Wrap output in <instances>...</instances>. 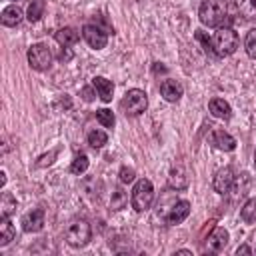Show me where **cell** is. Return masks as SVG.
I'll list each match as a JSON object with an SVG mask.
<instances>
[{
	"label": "cell",
	"instance_id": "obj_17",
	"mask_svg": "<svg viewBox=\"0 0 256 256\" xmlns=\"http://www.w3.org/2000/svg\"><path fill=\"white\" fill-rule=\"evenodd\" d=\"M56 42L60 44V46H72V44H76L78 42V38H80V32L76 30V28H70V26H64V28H60L58 32H56Z\"/></svg>",
	"mask_w": 256,
	"mask_h": 256
},
{
	"label": "cell",
	"instance_id": "obj_32",
	"mask_svg": "<svg viewBox=\"0 0 256 256\" xmlns=\"http://www.w3.org/2000/svg\"><path fill=\"white\" fill-rule=\"evenodd\" d=\"M82 98H84L86 102H90V100L94 98V94H92V90H90V88H82Z\"/></svg>",
	"mask_w": 256,
	"mask_h": 256
},
{
	"label": "cell",
	"instance_id": "obj_2",
	"mask_svg": "<svg viewBox=\"0 0 256 256\" xmlns=\"http://www.w3.org/2000/svg\"><path fill=\"white\" fill-rule=\"evenodd\" d=\"M236 48H238V34L228 26H220L212 38V52L216 56H230Z\"/></svg>",
	"mask_w": 256,
	"mask_h": 256
},
{
	"label": "cell",
	"instance_id": "obj_5",
	"mask_svg": "<svg viewBox=\"0 0 256 256\" xmlns=\"http://www.w3.org/2000/svg\"><path fill=\"white\" fill-rule=\"evenodd\" d=\"M120 108L124 110L126 116H140L146 108H148V96L144 90L140 88H132L124 94L122 102H120Z\"/></svg>",
	"mask_w": 256,
	"mask_h": 256
},
{
	"label": "cell",
	"instance_id": "obj_12",
	"mask_svg": "<svg viewBox=\"0 0 256 256\" xmlns=\"http://www.w3.org/2000/svg\"><path fill=\"white\" fill-rule=\"evenodd\" d=\"M182 92H184V88H182V84L178 80H170L168 78V80H164L160 84V94L164 96L166 102H178L182 98Z\"/></svg>",
	"mask_w": 256,
	"mask_h": 256
},
{
	"label": "cell",
	"instance_id": "obj_29",
	"mask_svg": "<svg viewBox=\"0 0 256 256\" xmlns=\"http://www.w3.org/2000/svg\"><path fill=\"white\" fill-rule=\"evenodd\" d=\"M134 176H136V172H134L132 168H128V166H122V168H120V182L128 184V182L134 180Z\"/></svg>",
	"mask_w": 256,
	"mask_h": 256
},
{
	"label": "cell",
	"instance_id": "obj_3",
	"mask_svg": "<svg viewBox=\"0 0 256 256\" xmlns=\"http://www.w3.org/2000/svg\"><path fill=\"white\" fill-rule=\"evenodd\" d=\"M64 236H66V242H68L72 248H82V246H86V244L90 242V238H92V228H90L88 220L76 218V220H72V222L68 224Z\"/></svg>",
	"mask_w": 256,
	"mask_h": 256
},
{
	"label": "cell",
	"instance_id": "obj_7",
	"mask_svg": "<svg viewBox=\"0 0 256 256\" xmlns=\"http://www.w3.org/2000/svg\"><path fill=\"white\" fill-rule=\"evenodd\" d=\"M82 36L88 42V46L94 50H102L108 44V32L102 30L98 24H86L82 28Z\"/></svg>",
	"mask_w": 256,
	"mask_h": 256
},
{
	"label": "cell",
	"instance_id": "obj_31",
	"mask_svg": "<svg viewBox=\"0 0 256 256\" xmlns=\"http://www.w3.org/2000/svg\"><path fill=\"white\" fill-rule=\"evenodd\" d=\"M56 156V152H50L48 156H42L40 158V162H38V166H46V164H52V158Z\"/></svg>",
	"mask_w": 256,
	"mask_h": 256
},
{
	"label": "cell",
	"instance_id": "obj_24",
	"mask_svg": "<svg viewBox=\"0 0 256 256\" xmlns=\"http://www.w3.org/2000/svg\"><path fill=\"white\" fill-rule=\"evenodd\" d=\"M86 140H88V144L92 148H102L108 142V134L102 132V130H90L88 136H86Z\"/></svg>",
	"mask_w": 256,
	"mask_h": 256
},
{
	"label": "cell",
	"instance_id": "obj_18",
	"mask_svg": "<svg viewBox=\"0 0 256 256\" xmlns=\"http://www.w3.org/2000/svg\"><path fill=\"white\" fill-rule=\"evenodd\" d=\"M168 182H170V188H176V190H184L188 186V176L184 172L182 166H174L170 170V176H168Z\"/></svg>",
	"mask_w": 256,
	"mask_h": 256
},
{
	"label": "cell",
	"instance_id": "obj_10",
	"mask_svg": "<svg viewBox=\"0 0 256 256\" xmlns=\"http://www.w3.org/2000/svg\"><path fill=\"white\" fill-rule=\"evenodd\" d=\"M44 226V210L34 208L22 216V230L24 232H40Z\"/></svg>",
	"mask_w": 256,
	"mask_h": 256
},
{
	"label": "cell",
	"instance_id": "obj_33",
	"mask_svg": "<svg viewBox=\"0 0 256 256\" xmlns=\"http://www.w3.org/2000/svg\"><path fill=\"white\" fill-rule=\"evenodd\" d=\"M236 254H238V256H240V254H252V248H250V246H246V244H242V246H238Z\"/></svg>",
	"mask_w": 256,
	"mask_h": 256
},
{
	"label": "cell",
	"instance_id": "obj_27",
	"mask_svg": "<svg viewBox=\"0 0 256 256\" xmlns=\"http://www.w3.org/2000/svg\"><path fill=\"white\" fill-rule=\"evenodd\" d=\"M126 202H128L126 192L120 190V188H116V190L112 192V198H110V208H112V210H122V208L126 206Z\"/></svg>",
	"mask_w": 256,
	"mask_h": 256
},
{
	"label": "cell",
	"instance_id": "obj_35",
	"mask_svg": "<svg viewBox=\"0 0 256 256\" xmlns=\"http://www.w3.org/2000/svg\"><path fill=\"white\" fill-rule=\"evenodd\" d=\"M164 70H166V68H164V66H158V64H156V66H154V72H164Z\"/></svg>",
	"mask_w": 256,
	"mask_h": 256
},
{
	"label": "cell",
	"instance_id": "obj_34",
	"mask_svg": "<svg viewBox=\"0 0 256 256\" xmlns=\"http://www.w3.org/2000/svg\"><path fill=\"white\" fill-rule=\"evenodd\" d=\"M0 184H2V186L6 184V174H4V172H0Z\"/></svg>",
	"mask_w": 256,
	"mask_h": 256
},
{
	"label": "cell",
	"instance_id": "obj_11",
	"mask_svg": "<svg viewBox=\"0 0 256 256\" xmlns=\"http://www.w3.org/2000/svg\"><path fill=\"white\" fill-rule=\"evenodd\" d=\"M226 244H228V232L222 226H216L206 238V250L210 252H222Z\"/></svg>",
	"mask_w": 256,
	"mask_h": 256
},
{
	"label": "cell",
	"instance_id": "obj_14",
	"mask_svg": "<svg viewBox=\"0 0 256 256\" xmlns=\"http://www.w3.org/2000/svg\"><path fill=\"white\" fill-rule=\"evenodd\" d=\"M22 18H24L22 8H20V6H16V4H12V6L4 8V10H2V16H0V20H2V24H4V26H18V24L22 22Z\"/></svg>",
	"mask_w": 256,
	"mask_h": 256
},
{
	"label": "cell",
	"instance_id": "obj_20",
	"mask_svg": "<svg viewBox=\"0 0 256 256\" xmlns=\"http://www.w3.org/2000/svg\"><path fill=\"white\" fill-rule=\"evenodd\" d=\"M14 238V226L10 222V216H0V246L10 244Z\"/></svg>",
	"mask_w": 256,
	"mask_h": 256
},
{
	"label": "cell",
	"instance_id": "obj_15",
	"mask_svg": "<svg viewBox=\"0 0 256 256\" xmlns=\"http://www.w3.org/2000/svg\"><path fill=\"white\" fill-rule=\"evenodd\" d=\"M208 108H210L212 116H216V118L228 120V118L232 116V108H230V104H228L224 98H212L210 104H208Z\"/></svg>",
	"mask_w": 256,
	"mask_h": 256
},
{
	"label": "cell",
	"instance_id": "obj_6",
	"mask_svg": "<svg viewBox=\"0 0 256 256\" xmlns=\"http://www.w3.org/2000/svg\"><path fill=\"white\" fill-rule=\"evenodd\" d=\"M52 60H54L52 50H50L46 44L38 42V44H32V46L28 48V64H30L32 70L44 72V70H48V68L52 66Z\"/></svg>",
	"mask_w": 256,
	"mask_h": 256
},
{
	"label": "cell",
	"instance_id": "obj_23",
	"mask_svg": "<svg viewBox=\"0 0 256 256\" xmlns=\"http://www.w3.org/2000/svg\"><path fill=\"white\" fill-rule=\"evenodd\" d=\"M88 156L84 154V152H78L76 156H74V160H72V164H70V172L72 174H84L86 170H88Z\"/></svg>",
	"mask_w": 256,
	"mask_h": 256
},
{
	"label": "cell",
	"instance_id": "obj_26",
	"mask_svg": "<svg viewBox=\"0 0 256 256\" xmlns=\"http://www.w3.org/2000/svg\"><path fill=\"white\" fill-rule=\"evenodd\" d=\"M96 120H98L104 128H112L114 122H116L112 110H108V108H100V110H96Z\"/></svg>",
	"mask_w": 256,
	"mask_h": 256
},
{
	"label": "cell",
	"instance_id": "obj_13",
	"mask_svg": "<svg viewBox=\"0 0 256 256\" xmlns=\"http://www.w3.org/2000/svg\"><path fill=\"white\" fill-rule=\"evenodd\" d=\"M92 88L98 92V96H100L104 102H110V100H112V92H114L112 80H108V78H104V76H94V78H92Z\"/></svg>",
	"mask_w": 256,
	"mask_h": 256
},
{
	"label": "cell",
	"instance_id": "obj_28",
	"mask_svg": "<svg viewBox=\"0 0 256 256\" xmlns=\"http://www.w3.org/2000/svg\"><path fill=\"white\" fill-rule=\"evenodd\" d=\"M244 48H246V54L256 60V28L246 34V38H244Z\"/></svg>",
	"mask_w": 256,
	"mask_h": 256
},
{
	"label": "cell",
	"instance_id": "obj_19",
	"mask_svg": "<svg viewBox=\"0 0 256 256\" xmlns=\"http://www.w3.org/2000/svg\"><path fill=\"white\" fill-rule=\"evenodd\" d=\"M234 6L244 20H256V0H234Z\"/></svg>",
	"mask_w": 256,
	"mask_h": 256
},
{
	"label": "cell",
	"instance_id": "obj_9",
	"mask_svg": "<svg viewBox=\"0 0 256 256\" xmlns=\"http://www.w3.org/2000/svg\"><path fill=\"white\" fill-rule=\"evenodd\" d=\"M232 184H234V170H232L230 166H224V168H220V170L214 174L212 186H214V190H216L218 194L230 192Z\"/></svg>",
	"mask_w": 256,
	"mask_h": 256
},
{
	"label": "cell",
	"instance_id": "obj_1",
	"mask_svg": "<svg viewBox=\"0 0 256 256\" xmlns=\"http://www.w3.org/2000/svg\"><path fill=\"white\" fill-rule=\"evenodd\" d=\"M200 22L210 28H220L228 20V4L226 0H204L198 10Z\"/></svg>",
	"mask_w": 256,
	"mask_h": 256
},
{
	"label": "cell",
	"instance_id": "obj_22",
	"mask_svg": "<svg viewBox=\"0 0 256 256\" xmlns=\"http://www.w3.org/2000/svg\"><path fill=\"white\" fill-rule=\"evenodd\" d=\"M240 218H242L246 224L256 222V198H250V200L240 208Z\"/></svg>",
	"mask_w": 256,
	"mask_h": 256
},
{
	"label": "cell",
	"instance_id": "obj_4",
	"mask_svg": "<svg viewBox=\"0 0 256 256\" xmlns=\"http://www.w3.org/2000/svg\"><path fill=\"white\" fill-rule=\"evenodd\" d=\"M152 200H154V186H152V182L148 178H140L134 184V188H132V198H130L132 208L136 212H146L150 208Z\"/></svg>",
	"mask_w": 256,
	"mask_h": 256
},
{
	"label": "cell",
	"instance_id": "obj_16",
	"mask_svg": "<svg viewBox=\"0 0 256 256\" xmlns=\"http://www.w3.org/2000/svg\"><path fill=\"white\" fill-rule=\"evenodd\" d=\"M212 144H214L216 148H220V150H226V152H230V150L236 148V140H234L228 132H224V130H214V134H212Z\"/></svg>",
	"mask_w": 256,
	"mask_h": 256
},
{
	"label": "cell",
	"instance_id": "obj_8",
	"mask_svg": "<svg viewBox=\"0 0 256 256\" xmlns=\"http://www.w3.org/2000/svg\"><path fill=\"white\" fill-rule=\"evenodd\" d=\"M190 214V202L188 200H176L170 208H168V214H166V224L168 226H176L180 222H184Z\"/></svg>",
	"mask_w": 256,
	"mask_h": 256
},
{
	"label": "cell",
	"instance_id": "obj_25",
	"mask_svg": "<svg viewBox=\"0 0 256 256\" xmlns=\"http://www.w3.org/2000/svg\"><path fill=\"white\" fill-rule=\"evenodd\" d=\"M44 14V0H32V4L28 6V20L30 22H38Z\"/></svg>",
	"mask_w": 256,
	"mask_h": 256
},
{
	"label": "cell",
	"instance_id": "obj_36",
	"mask_svg": "<svg viewBox=\"0 0 256 256\" xmlns=\"http://www.w3.org/2000/svg\"><path fill=\"white\" fill-rule=\"evenodd\" d=\"M254 168H256V152H254Z\"/></svg>",
	"mask_w": 256,
	"mask_h": 256
},
{
	"label": "cell",
	"instance_id": "obj_21",
	"mask_svg": "<svg viewBox=\"0 0 256 256\" xmlns=\"http://www.w3.org/2000/svg\"><path fill=\"white\" fill-rule=\"evenodd\" d=\"M16 212V198L10 192H4L0 198V216H12Z\"/></svg>",
	"mask_w": 256,
	"mask_h": 256
},
{
	"label": "cell",
	"instance_id": "obj_30",
	"mask_svg": "<svg viewBox=\"0 0 256 256\" xmlns=\"http://www.w3.org/2000/svg\"><path fill=\"white\" fill-rule=\"evenodd\" d=\"M196 38L202 42V46H204L206 52H212V42H210V38H206V34L202 30H196Z\"/></svg>",
	"mask_w": 256,
	"mask_h": 256
}]
</instances>
